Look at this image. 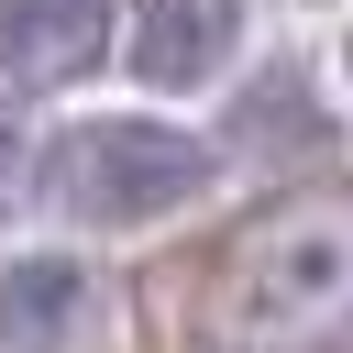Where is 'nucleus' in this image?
I'll use <instances>...</instances> for the list:
<instances>
[{"label":"nucleus","instance_id":"obj_6","mask_svg":"<svg viewBox=\"0 0 353 353\" xmlns=\"http://www.w3.org/2000/svg\"><path fill=\"white\" fill-rule=\"evenodd\" d=\"M22 176H33V154H22V121L0 110V221L22 210Z\"/></svg>","mask_w":353,"mask_h":353},{"label":"nucleus","instance_id":"obj_2","mask_svg":"<svg viewBox=\"0 0 353 353\" xmlns=\"http://www.w3.org/2000/svg\"><path fill=\"white\" fill-rule=\"evenodd\" d=\"M210 188V154L199 132L176 121H77L44 143V199L88 232H132V221H165Z\"/></svg>","mask_w":353,"mask_h":353},{"label":"nucleus","instance_id":"obj_1","mask_svg":"<svg viewBox=\"0 0 353 353\" xmlns=\"http://www.w3.org/2000/svg\"><path fill=\"white\" fill-rule=\"evenodd\" d=\"M342 320H353V176L287 188L210 254V287H199L210 353H298Z\"/></svg>","mask_w":353,"mask_h":353},{"label":"nucleus","instance_id":"obj_3","mask_svg":"<svg viewBox=\"0 0 353 353\" xmlns=\"http://www.w3.org/2000/svg\"><path fill=\"white\" fill-rule=\"evenodd\" d=\"M110 55V0H0V77L66 88Z\"/></svg>","mask_w":353,"mask_h":353},{"label":"nucleus","instance_id":"obj_4","mask_svg":"<svg viewBox=\"0 0 353 353\" xmlns=\"http://www.w3.org/2000/svg\"><path fill=\"white\" fill-rule=\"evenodd\" d=\"M243 44V0H132V66L154 88H199L221 77Z\"/></svg>","mask_w":353,"mask_h":353},{"label":"nucleus","instance_id":"obj_7","mask_svg":"<svg viewBox=\"0 0 353 353\" xmlns=\"http://www.w3.org/2000/svg\"><path fill=\"white\" fill-rule=\"evenodd\" d=\"M342 55H353V44H342Z\"/></svg>","mask_w":353,"mask_h":353},{"label":"nucleus","instance_id":"obj_5","mask_svg":"<svg viewBox=\"0 0 353 353\" xmlns=\"http://www.w3.org/2000/svg\"><path fill=\"white\" fill-rule=\"evenodd\" d=\"M88 309H99L88 265H66V254H22V265H0V353H77Z\"/></svg>","mask_w":353,"mask_h":353}]
</instances>
